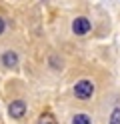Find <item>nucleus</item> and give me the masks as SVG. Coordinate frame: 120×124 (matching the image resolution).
<instances>
[{
	"label": "nucleus",
	"instance_id": "f257e3e1",
	"mask_svg": "<svg viewBox=\"0 0 120 124\" xmlns=\"http://www.w3.org/2000/svg\"><path fill=\"white\" fill-rule=\"evenodd\" d=\"M92 92H94V84L90 80H80L74 84V96L78 100H88L92 98Z\"/></svg>",
	"mask_w": 120,
	"mask_h": 124
},
{
	"label": "nucleus",
	"instance_id": "f03ea898",
	"mask_svg": "<svg viewBox=\"0 0 120 124\" xmlns=\"http://www.w3.org/2000/svg\"><path fill=\"white\" fill-rule=\"evenodd\" d=\"M90 28H92L90 20L84 18V16H78L74 22H72V32L78 34V36H82V34H86V32H90Z\"/></svg>",
	"mask_w": 120,
	"mask_h": 124
},
{
	"label": "nucleus",
	"instance_id": "7ed1b4c3",
	"mask_svg": "<svg viewBox=\"0 0 120 124\" xmlns=\"http://www.w3.org/2000/svg\"><path fill=\"white\" fill-rule=\"evenodd\" d=\"M8 114H10L12 118H22V116L26 114V102H24V100H14V102L8 106Z\"/></svg>",
	"mask_w": 120,
	"mask_h": 124
},
{
	"label": "nucleus",
	"instance_id": "20e7f679",
	"mask_svg": "<svg viewBox=\"0 0 120 124\" xmlns=\"http://www.w3.org/2000/svg\"><path fill=\"white\" fill-rule=\"evenodd\" d=\"M2 64H4L6 68H14L16 64H18V54L12 52V50L4 52V54H2Z\"/></svg>",
	"mask_w": 120,
	"mask_h": 124
},
{
	"label": "nucleus",
	"instance_id": "39448f33",
	"mask_svg": "<svg viewBox=\"0 0 120 124\" xmlns=\"http://www.w3.org/2000/svg\"><path fill=\"white\" fill-rule=\"evenodd\" d=\"M72 124H92V120L86 114H74L72 116Z\"/></svg>",
	"mask_w": 120,
	"mask_h": 124
},
{
	"label": "nucleus",
	"instance_id": "423d86ee",
	"mask_svg": "<svg viewBox=\"0 0 120 124\" xmlns=\"http://www.w3.org/2000/svg\"><path fill=\"white\" fill-rule=\"evenodd\" d=\"M36 124H58V122H56V118H54L52 114H42Z\"/></svg>",
	"mask_w": 120,
	"mask_h": 124
},
{
	"label": "nucleus",
	"instance_id": "0eeeda50",
	"mask_svg": "<svg viewBox=\"0 0 120 124\" xmlns=\"http://www.w3.org/2000/svg\"><path fill=\"white\" fill-rule=\"evenodd\" d=\"M108 124H120V108H114V110H112V116H110Z\"/></svg>",
	"mask_w": 120,
	"mask_h": 124
},
{
	"label": "nucleus",
	"instance_id": "6e6552de",
	"mask_svg": "<svg viewBox=\"0 0 120 124\" xmlns=\"http://www.w3.org/2000/svg\"><path fill=\"white\" fill-rule=\"evenodd\" d=\"M2 32H4V20L0 18V34H2Z\"/></svg>",
	"mask_w": 120,
	"mask_h": 124
}]
</instances>
